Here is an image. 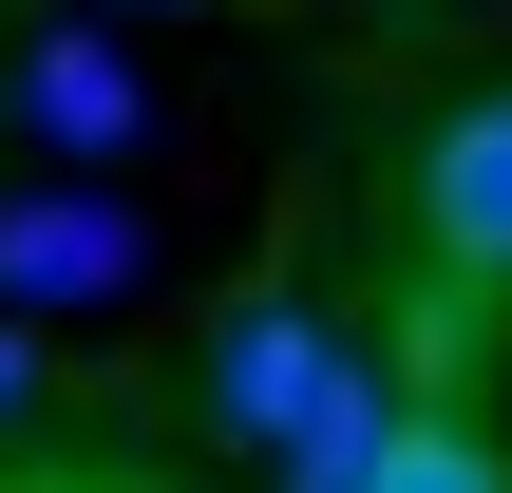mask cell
Here are the masks:
<instances>
[{
  "instance_id": "277c9868",
  "label": "cell",
  "mask_w": 512,
  "mask_h": 493,
  "mask_svg": "<svg viewBox=\"0 0 512 493\" xmlns=\"http://www.w3.org/2000/svg\"><path fill=\"white\" fill-rule=\"evenodd\" d=\"M342 361H361V342H342L323 304H228V323H209V418H228L247 456H285V437H304V399H323Z\"/></svg>"
},
{
  "instance_id": "7a4b0ae2",
  "label": "cell",
  "mask_w": 512,
  "mask_h": 493,
  "mask_svg": "<svg viewBox=\"0 0 512 493\" xmlns=\"http://www.w3.org/2000/svg\"><path fill=\"white\" fill-rule=\"evenodd\" d=\"M133 266H152V228L114 209V190H0V323H76V304H133Z\"/></svg>"
},
{
  "instance_id": "3957f363",
  "label": "cell",
  "mask_w": 512,
  "mask_h": 493,
  "mask_svg": "<svg viewBox=\"0 0 512 493\" xmlns=\"http://www.w3.org/2000/svg\"><path fill=\"white\" fill-rule=\"evenodd\" d=\"M418 247L437 285H512V95H456L418 133Z\"/></svg>"
},
{
  "instance_id": "6da1fadb",
  "label": "cell",
  "mask_w": 512,
  "mask_h": 493,
  "mask_svg": "<svg viewBox=\"0 0 512 493\" xmlns=\"http://www.w3.org/2000/svg\"><path fill=\"white\" fill-rule=\"evenodd\" d=\"M0 114H19V133H38L57 171H114V152L152 133V76L114 57V19H95V0H57V19L19 38V76H0Z\"/></svg>"
},
{
  "instance_id": "52a82bcc",
  "label": "cell",
  "mask_w": 512,
  "mask_h": 493,
  "mask_svg": "<svg viewBox=\"0 0 512 493\" xmlns=\"http://www.w3.org/2000/svg\"><path fill=\"white\" fill-rule=\"evenodd\" d=\"M19 399H38V323H0V418H19Z\"/></svg>"
},
{
  "instance_id": "5b68a950",
  "label": "cell",
  "mask_w": 512,
  "mask_h": 493,
  "mask_svg": "<svg viewBox=\"0 0 512 493\" xmlns=\"http://www.w3.org/2000/svg\"><path fill=\"white\" fill-rule=\"evenodd\" d=\"M380 456H399V380H380V361H342V380L304 399V437L266 456V493H380Z\"/></svg>"
},
{
  "instance_id": "ba28073f",
  "label": "cell",
  "mask_w": 512,
  "mask_h": 493,
  "mask_svg": "<svg viewBox=\"0 0 512 493\" xmlns=\"http://www.w3.org/2000/svg\"><path fill=\"white\" fill-rule=\"evenodd\" d=\"M95 19H152V0H95Z\"/></svg>"
},
{
  "instance_id": "8992f818",
  "label": "cell",
  "mask_w": 512,
  "mask_h": 493,
  "mask_svg": "<svg viewBox=\"0 0 512 493\" xmlns=\"http://www.w3.org/2000/svg\"><path fill=\"white\" fill-rule=\"evenodd\" d=\"M380 493H512V456L475 437V418H437V399H399V456H380Z\"/></svg>"
}]
</instances>
